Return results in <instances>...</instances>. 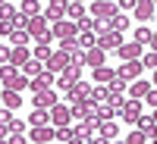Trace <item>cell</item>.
<instances>
[{"mask_svg": "<svg viewBox=\"0 0 157 144\" xmlns=\"http://www.w3.org/2000/svg\"><path fill=\"white\" fill-rule=\"evenodd\" d=\"M116 13H120V3H110V0H98V3H91V16L98 22H110Z\"/></svg>", "mask_w": 157, "mask_h": 144, "instance_id": "cell-1", "label": "cell"}, {"mask_svg": "<svg viewBox=\"0 0 157 144\" xmlns=\"http://www.w3.org/2000/svg\"><path fill=\"white\" fill-rule=\"evenodd\" d=\"M69 66H72V57H69V54H63V50H57V54L44 63V69H47L50 75H63Z\"/></svg>", "mask_w": 157, "mask_h": 144, "instance_id": "cell-2", "label": "cell"}, {"mask_svg": "<svg viewBox=\"0 0 157 144\" xmlns=\"http://www.w3.org/2000/svg\"><path fill=\"white\" fill-rule=\"evenodd\" d=\"M72 119H82V122H88V119H94L98 116V103L94 100H82V103H72Z\"/></svg>", "mask_w": 157, "mask_h": 144, "instance_id": "cell-3", "label": "cell"}, {"mask_svg": "<svg viewBox=\"0 0 157 144\" xmlns=\"http://www.w3.org/2000/svg\"><path fill=\"white\" fill-rule=\"evenodd\" d=\"M82 63L91 69H101V66H107V50H101V47H88L85 54H82Z\"/></svg>", "mask_w": 157, "mask_h": 144, "instance_id": "cell-4", "label": "cell"}, {"mask_svg": "<svg viewBox=\"0 0 157 144\" xmlns=\"http://www.w3.org/2000/svg\"><path fill=\"white\" fill-rule=\"evenodd\" d=\"M50 122H54V128H66L72 122V110L63 107V103H57V107L50 110Z\"/></svg>", "mask_w": 157, "mask_h": 144, "instance_id": "cell-5", "label": "cell"}, {"mask_svg": "<svg viewBox=\"0 0 157 144\" xmlns=\"http://www.w3.org/2000/svg\"><path fill=\"white\" fill-rule=\"evenodd\" d=\"M98 47L107 50V54H110V50H120V47H123V35H120V31H104V35L98 38Z\"/></svg>", "mask_w": 157, "mask_h": 144, "instance_id": "cell-6", "label": "cell"}, {"mask_svg": "<svg viewBox=\"0 0 157 144\" xmlns=\"http://www.w3.org/2000/svg\"><path fill=\"white\" fill-rule=\"evenodd\" d=\"M120 116H123L129 125H138V119H141V100H126Z\"/></svg>", "mask_w": 157, "mask_h": 144, "instance_id": "cell-7", "label": "cell"}, {"mask_svg": "<svg viewBox=\"0 0 157 144\" xmlns=\"http://www.w3.org/2000/svg\"><path fill=\"white\" fill-rule=\"evenodd\" d=\"M91 91H94V88H91L88 82H78V85H72V88L66 91V97H69L72 103H82V100H91Z\"/></svg>", "mask_w": 157, "mask_h": 144, "instance_id": "cell-8", "label": "cell"}, {"mask_svg": "<svg viewBox=\"0 0 157 144\" xmlns=\"http://www.w3.org/2000/svg\"><path fill=\"white\" fill-rule=\"evenodd\" d=\"M32 103H35V110H54V107H57V94H54V91L32 94Z\"/></svg>", "mask_w": 157, "mask_h": 144, "instance_id": "cell-9", "label": "cell"}, {"mask_svg": "<svg viewBox=\"0 0 157 144\" xmlns=\"http://www.w3.org/2000/svg\"><path fill=\"white\" fill-rule=\"evenodd\" d=\"M145 72V66H141V60H132V63H123L120 66V75L126 78V82H138V75Z\"/></svg>", "mask_w": 157, "mask_h": 144, "instance_id": "cell-10", "label": "cell"}, {"mask_svg": "<svg viewBox=\"0 0 157 144\" xmlns=\"http://www.w3.org/2000/svg\"><path fill=\"white\" fill-rule=\"evenodd\" d=\"M47 141H57V128H54V125L32 128V144H47Z\"/></svg>", "mask_w": 157, "mask_h": 144, "instance_id": "cell-11", "label": "cell"}, {"mask_svg": "<svg viewBox=\"0 0 157 144\" xmlns=\"http://www.w3.org/2000/svg\"><path fill=\"white\" fill-rule=\"evenodd\" d=\"M25 31H29L32 38H41L44 31H47V19L44 16H35V19H25V25H22Z\"/></svg>", "mask_w": 157, "mask_h": 144, "instance_id": "cell-12", "label": "cell"}, {"mask_svg": "<svg viewBox=\"0 0 157 144\" xmlns=\"http://www.w3.org/2000/svg\"><path fill=\"white\" fill-rule=\"evenodd\" d=\"M63 16H66V3H57V0H54V3H47L44 6V19L47 22H63Z\"/></svg>", "mask_w": 157, "mask_h": 144, "instance_id": "cell-13", "label": "cell"}, {"mask_svg": "<svg viewBox=\"0 0 157 144\" xmlns=\"http://www.w3.org/2000/svg\"><path fill=\"white\" fill-rule=\"evenodd\" d=\"M75 22H57L54 28H50V35L54 38H60V41H69V38H75Z\"/></svg>", "mask_w": 157, "mask_h": 144, "instance_id": "cell-14", "label": "cell"}, {"mask_svg": "<svg viewBox=\"0 0 157 144\" xmlns=\"http://www.w3.org/2000/svg\"><path fill=\"white\" fill-rule=\"evenodd\" d=\"M54 78L57 75H50V72H44V75H38V78H32V94H41V91H50V85H54Z\"/></svg>", "mask_w": 157, "mask_h": 144, "instance_id": "cell-15", "label": "cell"}, {"mask_svg": "<svg viewBox=\"0 0 157 144\" xmlns=\"http://www.w3.org/2000/svg\"><path fill=\"white\" fill-rule=\"evenodd\" d=\"M3 85H6L3 91H16V94H19V91H25V88L32 85V78H29V75H22V72H16V75H13L10 82H3Z\"/></svg>", "mask_w": 157, "mask_h": 144, "instance_id": "cell-16", "label": "cell"}, {"mask_svg": "<svg viewBox=\"0 0 157 144\" xmlns=\"http://www.w3.org/2000/svg\"><path fill=\"white\" fill-rule=\"evenodd\" d=\"M116 54H120L123 57V63H132V60H141V44H123L120 50H116Z\"/></svg>", "mask_w": 157, "mask_h": 144, "instance_id": "cell-17", "label": "cell"}, {"mask_svg": "<svg viewBox=\"0 0 157 144\" xmlns=\"http://www.w3.org/2000/svg\"><path fill=\"white\" fill-rule=\"evenodd\" d=\"M135 19H141V22L154 19V3H151V0H141V3H135Z\"/></svg>", "mask_w": 157, "mask_h": 144, "instance_id": "cell-18", "label": "cell"}, {"mask_svg": "<svg viewBox=\"0 0 157 144\" xmlns=\"http://www.w3.org/2000/svg\"><path fill=\"white\" fill-rule=\"evenodd\" d=\"M47 122H50V110H32V116H29V125L32 128H41Z\"/></svg>", "mask_w": 157, "mask_h": 144, "instance_id": "cell-19", "label": "cell"}, {"mask_svg": "<svg viewBox=\"0 0 157 144\" xmlns=\"http://www.w3.org/2000/svg\"><path fill=\"white\" fill-rule=\"evenodd\" d=\"M19 9H22V16H25V19L44 16V13H41V3H35V0H22V3H19Z\"/></svg>", "mask_w": 157, "mask_h": 144, "instance_id": "cell-20", "label": "cell"}, {"mask_svg": "<svg viewBox=\"0 0 157 144\" xmlns=\"http://www.w3.org/2000/svg\"><path fill=\"white\" fill-rule=\"evenodd\" d=\"M116 132H120V125H116L113 119H110V122H101V125H98V135H101L104 141H113V138H116Z\"/></svg>", "mask_w": 157, "mask_h": 144, "instance_id": "cell-21", "label": "cell"}, {"mask_svg": "<svg viewBox=\"0 0 157 144\" xmlns=\"http://www.w3.org/2000/svg\"><path fill=\"white\" fill-rule=\"evenodd\" d=\"M129 22H132V19H129L126 13H116V16H113L107 25H110V31H126V28H129Z\"/></svg>", "mask_w": 157, "mask_h": 144, "instance_id": "cell-22", "label": "cell"}, {"mask_svg": "<svg viewBox=\"0 0 157 144\" xmlns=\"http://www.w3.org/2000/svg\"><path fill=\"white\" fill-rule=\"evenodd\" d=\"M135 128H141V132H145L148 138H154V135H157V122H154V116H141Z\"/></svg>", "mask_w": 157, "mask_h": 144, "instance_id": "cell-23", "label": "cell"}, {"mask_svg": "<svg viewBox=\"0 0 157 144\" xmlns=\"http://www.w3.org/2000/svg\"><path fill=\"white\" fill-rule=\"evenodd\" d=\"M25 63H29V50H25V47H16V50L10 54V66H22V69H25Z\"/></svg>", "mask_w": 157, "mask_h": 144, "instance_id": "cell-24", "label": "cell"}, {"mask_svg": "<svg viewBox=\"0 0 157 144\" xmlns=\"http://www.w3.org/2000/svg\"><path fill=\"white\" fill-rule=\"evenodd\" d=\"M3 107L6 110H19L22 107V94H16V91H3Z\"/></svg>", "mask_w": 157, "mask_h": 144, "instance_id": "cell-25", "label": "cell"}, {"mask_svg": "<svg viewBox=\"0 0 157 144\" xmlns=\"http://www.w3.org/2000/svg\"><path fill=\"white\" fill-rule=\"evenodd\" d=\"M44 72H47V69H44L38 60H29V63H25V69H22V75H29V78H38V75H44Z\"/></svg>", "mask_w": 157, "mask_h": 144, "instance_id": "cell-26", "label": "cell"}, {"mask_svg": "<svg viewBox=\"0 0 157 144\" xmlns=\"http://www.w3.org/2000/svg\"><path fill=\"white\" fill-rule=\"evenodd\" d=\"M113 75H116V69L101 66V69H94V82H98V85H110V82H113Z\"/></svg>", "mask_w": 157, "mask_h": 144, "instance_id": "cell-27", "label": "cell"}, {"mask_svg": "<svg viewBox=\"0 0 157 144\" xmlns=\"http://www.w3.org/2000/svg\"><path fill=\"white\" fill-rule=\"evenodd\" d=\"M148 91H151L148 82H141V78H138V82H132V100H145V97H148Z\"/></svg>", "mask_w": 157, "mask_h": 144, "instance_id": "cell-28", "label": "cell"}, {"mask_svg": "<svg viewBox=\"0 0 157 144\" xmlns=\"http://www.w3.org/2000/svg\"><path fill=\"white\" fill-rule=\"evenodd\" d=\"M66 16H69V19H75V22H82V19H85V6L72 0V3H66Z\"/></svg>", "mask_w": 157, "mask_h": 144, "instance_id": "cell-29", "label": "cell"}, {"mask_svg": "<svg viewBox=\"0 0 157 144\" xmlns=\"http://www.w3.org/2000/svg\"><path fill=\"white\" fill-rule=\"evenodd\" d=\"M29 38H32V35H29V31H25V28H16V31H13V35H10V41H13V44H16V47H25V44H29Z\"/></svg>", "mask_w": 157, "mask_h": 144, "instance_id": "cell-30", "label": "cell"}, {"mask_svg": "<svg viewBox=\"0 0 157 144\" xmlns=\"http://www.w3.org/2000/svg\"><path fill=\"white\" fill-rule=\"evenodd\" d=\"M50 57H54V50H50L47 44H38V47H35V60H38V63H47Z\"/></svg>", "mask_w": 157, "mask_h": 144, "instance_id": "cell-31", "label": "cell"}, {"mask_svg": "<svg viewBox=\"0 0 157 144\" xmlns=\"http://www.w3.org/2000/svg\"><path fill=\"white\" fill-rule=\"evenodd\" d=\"M126 144H148V135L141 132V128H132V132H129V138H126Z\"/></svg>", "mask_w": 157, "mask_h": 144, "instance_id": "cell-32", "label": "cell"}, {"mask_svg": "<svg viewBox=\"0 0 157 144\" xmlns=\"http://www.w3.org/2000/svg\"><path fill=\"white\" fill-rule=\"evenodd\" d=\"M107 88H110V91H113V94H123V91H126V78H123V75H120V72H116V75H113V82H110V85H107Z\"/></svg>", "mask_w": 157, "mask_h": 144, "instance_id": "cell-33", "label": "cell"}, {"mask_svg": "<svg viewBox=\"0 0 157 144\" xmlns=\"http://www.w3.org/2000/svg\"><path fill=\"white\" fill-rule=\"evenodd\" d=\"M151 38H154V31H151V28H138L132 41H135V44H151Z\"/></svg>", "mask_w": 157, "mask_h": 144, "instance_id": "cell-34", "label": "cell"}, {"mask_svg": "<svg viewBox=\"0 0 157 144\" xmlns=\"http://www.w3.org/2000/svg\"><path fill=\"white\" fill-rule=\"evenodd\" d=\"M13 31H16V19H6V22H0V38H10Z\"/></svg>", "mask_w": 157, "mask_h": 144, "instance_id": "cell-35", "label": "cell"}, {"mask_svg": "<svg viewBox=\"0 0 157 144\" xmlns=\"http://www.w3.org/2000/svg\"><path fill=\"white\" fill-rule=\"evenodd\" d=\"M6 128H10V135H22L25 128H29V122H22V119H13V122H10Z\"/></svg>", "mask_w": 157, "mask_h": 144, "instance_id": "cell-36", "label": "cell"}, {"mask_svg": "<svg viewBox=\"0 0 157 144\" xmlns=\"http://www.w3.org/2000/svg\"><path fill=\"white\" fill-rule=\"evenodd\" d=\"M107 103H110V107H113L116 113H123V103H126V100H123V94H113V91H110V97H107Z\"/></svg>", "mask_w": 157, "mask_h": 144, "instance_id": "cell-37", "label": "cell"}, {"mask_svg": "<svg viewBox=\"0 0 157 144\" xmlns=\"http://www.w3.org/2000/svg\"><path fill=\"white\" fill-rule=\"evenodd\" d=\"M141 66H145V69H157V50H151V54L141 57Z\"/></svg>", "mask_w": 157, "mask_h": 144, "instance_id": "cell-38", "label": "cell"}, {"mask_svg": "<svg viewBox=\"0 0 157 144\" xmlns=\"http://www.w3.org/2000/svg\"><path fill=\"white\" fill-rule=\"evenodd\" d=\"M13 75H16V66H10V63H6V66H0V82H10Z\"/></svg>", "mask_w": 157, "mask_h": 144, "instance_id": "cell-39", "label": "cell"}, {"mask_svg": "<svg viewBox=\"0 0 157 144\" xmlns=\"http://www.w3.org/2000/svg\"><path fill=\"white\" fill-rule=\"evenodd\" d=\"M10 122H13V110L3 107V110H0V125H10Z\"/></svg>", "mask_w": 157, "mask_h": 144, "instance_id": "cell-40", "label": "cell"}, {"mask_svg": "<svg viewBox=\"0 0 157 144\" xmlns=\"http://www.w3.org/2000/svg\"><path fill=\"white\" fill-rule=\"evenodd\" d=\"M145 103H148V107H154V110H157V88H151V91H148Z\"/></svg>", "mask_w": 157, "mask_h": 144, "instance_id": "cell-41", "label": "cell"}, {"mask_svg": "<svg viewBox=\"0 0 157 144\" xmlns=\"http://www.w3.org/2000/svg\"><path fill=\"white\" fill-rule=\"evenodd\" d=\"M10 54H13V50H6L3 44H0V66H6V63H10Z\"/></svg>", "mask_w": 157, "mask_h": 144, "instance_id": "cell-42", "label": "cell"}, {"mask_svg": "<svg viewBox=\"0 0 157 144\" xmlns=\"http://www.w3.org/2000/svg\"><path fill=\"white\" fill-rule=\"evenodd\" d=\"M35 41H38V44H47V47H50V41H54V35H50V31H44L41 38H35Z\"/></svg>", "mask_w": 157, "mask_h": 144, "instance_id": "cell-43", "label": "cell"}, {"mask_svg": "<svg viewBox=\"0 0 157 144\" xmlns=\"http://www.w3.org/2000/svg\"><path fill=\"white\" fill-rule=\"evenodd\" d=\"M6 144H29V141H25L22 135H10V138H6Z\"/></svg>", "mask_w": 157, "mask_h": 144, "instance_id": "cell-44", "label": "cell"}, {"mask_svg": "<svg viewBox=\"0 0 157 144\" xmlns=\"http://www.w3.org/2000/svg\"><path fill=\"white\" fill-rule=\"evenodd\" d=\"M120 9H135V0H120Z\"/></svg>", "mask_w": 157, "mask_h": 144, "instance_id": "cell-45", "label": "cell"}, {"mask_svg": "<svg viewBox=\"0 0 157 144\" xmlns=\"http://www.w3.org/2000/svg\"><path fill=\"white\" fill-rule=\"evenodd\" d=\"M88 144H110V141H104V138H101V135H98V138H91V141H88Z\"/></svg>", "mask_w": 157, "mask_h": 144, "instance_id": "cell-46", "label": "cell"}, {"mask_svg": "<svg viewBox=\"0 0 157 144\" xmlns=\"http://www.w3.org/2000/svg\"><path fill=\"white\" fill-rule=\"evenodd\" d=\"M151 47H154V50H157V31H154V38H151Z\"/></svg>", "mask_w": 157, "mask_h": 144, "instance_id": "cell-47", "label": "cell"}, {"mask_svg": "<svg viewBox=\"0 0 157 144\" xmlns=\"http://www.w3.org/2000/svg\"><path fill=\"white\" fill-rule=\"evenodd\" d=\"M154 88H157V69H154Z\"/></svg>", "mask_w": 157, "mask_h": 144, "instance_id": "cell-48", "label": "cell"}, {"mask_svg": "<svg viewBox=\"0 0 157 144\" xmlns=\"http://www.w3.org/2000/svg\"><path fill=\"white\" fill-rule=\"evenodd\" d=\"M151 116H154V122H157V110H154V113H151Z\"/></svg>", "mask_w": 157, "mask_h": 144, "instance_id": "cell-49", "label": "cell"}, {"mask_svg": "<svg viewBox=\"0 0 157 144\" xmlns=\"http://www.w3.org/2000/svg\"><path fill=\"white\" fill-rule=\"evenodd\" d=\"M0 103H3V91H0Z\"/></svg>", "mask_w": 157, "mask_h": 144, "instance_id": "cell-50", "label": "cell"}, {"mask_svg": "<svg viewBox=\"0 0 157 144\" xmlns=\"http://www.w3.org/2000/svg\"><path fill=\"white\" fill-rule=\"evenodd\" d=\"M151 144H157V135H154V141H151Z\"/></svg>", "mask_w": 157, "mask_h": 144, "instance_id": "cell-51", "label": "cell"}, {"mask_svg": "<svg viewBox=\"0 0 157 144\" xmlns=\"http://www.w3.org/2000/svg\"><path fill=\"white\" fill-rule=\"evenodd\" d=\"M110 144H116V141H110ZM123 144H126V141H123Z\"/></svg>", "mask_w": 157, "mask_h": 144, "instance_id": "cell-52", "label": "cell"}]
</instances>
